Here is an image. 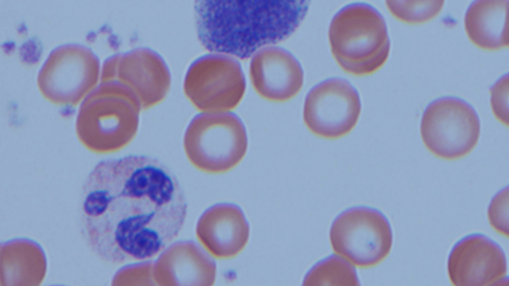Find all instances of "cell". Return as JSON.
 <instances>
[{"label": "cell", "mask_w": 509, "mask_h": 286, "mask_svg": "<svg viewBox=\"0 0 509 286\" xmlns=\"http://www.w3.org/2000/svg\"><path fill=\"white\" fill-rule=\"evenodd\" d=\"M490 91L491 105L494 116L508 127L509 74L500 77Z\"/></svg>", "instance_id": "obj_19"}, {"label": "cell", "mask_w": 509, "mask_h": 286, "mask_svg": "<svg viewBox=\"0 0 509 286\" xmlns=\"http://www.w3.org/2000/svg\"><path fill=\"white\" fill-rule=\"evenodd\" d=\"M509 0H476L467 8L464 27L470 40L485 50L508 48Z\"/></svg>", "instance_id": "obj_15"}, {"label": "cell", "mask_w": 509, "mask_h": 286, "mask_svg": "<svg viewBox=\"0 0 509 286\" xmlns=\"http://www.w3.org/2000/svg\"><path fill=\"white\" fill-rule=\"evenodd\" d=\"M305 286H358L359 280L352 265L337 255L317 263L303 281Z\"/></svg>", "instance_id": "obj_16"}, {"label": "cell", "mask_w": 509, "mask_h": 286, "mask_svg": "<svg viewBox=\"0 0 509 286\" xmlns=\"http://www.w3.org/2000/svg\"><path fill=\"white\" fill-rule=\"evenodd\" d=\"M169 70L156 52L137 48L108 58L101 70V80H116L136 97L141 109L162 101L170 84Z\"/></svg>", "instance_id": "obj_11"}, {"label": "cell", "mask_w": 509, "mask_h": 286, "mask_svg": "<svg viewBox=\"0 0 509 286\" xmlns=\"http://www.w3.org/2000/svg\"><path fill=\"white\" fill-rule=\"evenodd\" d=\"M451 284L455 286L498 285L507 279L505 253L496 242L479 233L468 235L452 248L447 263Z\"/></svg>", "instance_id": "obj_12"}, {"label": "cell", "mask_w": 509, "mask_h": 286, "mask_svg": "<svg viewBox=\"0 0 509 286\" xmlns=\"http://www.w3.org/2000/svg\"><path fill=\"white\" fill-rule=\"evenodd\" d=\"M444 0H387L385 5L397 19L409 24L427 22L442 10Z\"/></svg>", "instance_id": "obj_17"}, {"label": "cell", "mask_w": 509, "mask_h": 286, "mask_svg": "<svg viewBox=\"0 0 509 286\" xmlns=\"http://www.w3.org/2000/svg\"><path fill=\"white\" fill-rule=\"evenodd\" d=\"M141 110L123 85L101 81L81 103L76 122L77 137L92 152L117 151L135 137Z\"/></svg>", "instance_id": "obj_4"}, {"label": "cell", "mask_w": 509, "mask_h": 286, "mask_svg": "<svg viewBox=\"0 0 509 286\" xmlns=\"http://www.w3.org/2000/svg\"><path fill=\"white\" fill-rule=\"evenodd\" d=\"M184 90L191 103L201 112H224L242 101L246 82L237 59L210 53L195 60L188 68Z\"/></svg>", "instance_id": "obj_9"}, {"label": "cell", "mask_w": 509, "mask_h": 286, "mask_svg": "<svg viewBox=\"0 0 509 286\" xmlns=\"http://www.w3.org/2000/svg\"><path fill=\"white\" fill-rule=\"evenodd\" d=\"M333 57L339 68L355 76L381 69L390 52V41L382 15L362 2L346 5L333 17L328 30Z\"/></svg>", "instance_id": "obj_3"}, {"label": "cell", "mask_w": 509, "mask_h": 286, "mask_svg": "<svg viewBox=\"0 0 509 286\" xmlns=\"http://www.w3.org/2000/svg\"><path fill=\"white\" fill-rule=\"evenodd\" d=\"M509 188H504L492 199L487 210L491 226L499 234L509 237Z\"/></svg>", "instance_id": "obj_18"}, {"label": "cell", "mask_w": 509, "mask_h": 286, "mask_svg": "<svg viewBox=\"0 0 509 286\" xmlns=\"http://www.w3.org/2000/svg\"><path fill=\"white\" fill-rule=\"evenodd\" d=\"M183 148L190 162L209 173H221L236 167L248 148L245 126L235 113L201 112L187 127Z\"/></svg>", "instance_id": "obj_5"}, {"label": "cell", "mask_w": 509, "mask_h": 286, "mask_svg": "<svg viewBox=\"0 0 509 286\" xmlns=\"http://www.w3.org/2000/svg\"><path fill=\"white\" fill-rule=\"evenodd\" d=\"M309 7L306 0H198L193 6L197 35L210 53L246 60L290 37Z\"/></svg>", "instance_id": "obj_2"}, {"label": "cell", "mask_w": 509, "mask_h": 286, "mask_svg": "<svg viewBox=\"0 0 509 286\" xmlns=\"http://www.w3.org/2000/svg\"><path fill=\"white\" fill-rule=\"evenodd\" d=\"M100 72L98 59L91 49L79 44H65L48 55L39 72L37 84L49 101L75 105L96 87Z\"/></svg>", "instance_id": "obj_8"}, {"label": "cell", "mask_w": 509, "mask_h": 286, "mask_svg": "<svg viewBox=\"0 0 509 286\" xmlns=\"http://www.w3.org/2000/svg\"><path fill=\"white\" fill-rule=\"evenodd\" d=\"M249 75L256 93L273 102L293 98L304 82L299 62L290 52L275 45L262 48L251 57Z\"/></svg>", "instance_id": "obj_13"}, {"label": "cell", "mask_w": 509, "mask_h": 286, "mask_svg": "<svg viewBox=\"0 0 509 286\" xmlns=\"http://www.w3.org/2000/svg\"><path fill=\"white\" fill-rule=\"evenodd\" d=\"M187 209L176 176L160 160L138 154L107 159L84 182L81 231L88 248L104 262L145 261L173 242Z\"/></svg>", "instance_id": "obj_1"}, {"label": "cell", "mask_w": 509, "mask_h": 286, "mask_svg": "<svg viewBox=\"0 0 509 286\" xmlns=\"http://www.w3.org/2000/svg\"><path fill=\"white\" fill-rule=\"evenodd\" d=\"M333 251L352 266H376L389 255L393 244L391 225L377 210L366 207L347 209L334 220L330 230Z\"/></svg>", "instance_id": "obj_7"}, {"label": "cell", "mask_w": 509, "mask_h": 286, "mask_svg": "<svg viewBox=\"0 0 509 286\" xmlns=\"http://www.w3.org/2000/svg\"><path fill=\"white\" fill-rule=\"evenodd\" d=\"M361 111L359 94L347 80L330 78L313 86L304 101L303 117L314 135L335 140L349 134Z\"/></svg>", "instance_id": "obj_10"}, {"label": "cell", "mask_w": 509, "mask_h": 286, "mask_svg": "<svg viewBox=\"0 0 509 286\" xmlns=\"http://www.w3.org/2000/svg\"><path fill=\"white\" fill-rule=\"evenodd\" d=\"M201 242L214 257L233 258L245 248L250 227L241 209L230 203L216 204L201 216L197 227Z\"/></svg>", "instance_id": "obj_14"}, {"label": "cell", "mask_w": 509, "mask_h": 286, "mask_svg": "<svg viewBox=\"0 0 509 286\" xmlns=\"http://www.w3.org/2000/svg\"><path fill=\"white\" fill-rule=\"evenodd\" d=\"M481 126L473 107L452 96L437 98L424 111L420 125L423 142L434 156L447 160L463 158L478 143Z\"/></svg>", "instance_id": "obj_6"}]
</instances>
